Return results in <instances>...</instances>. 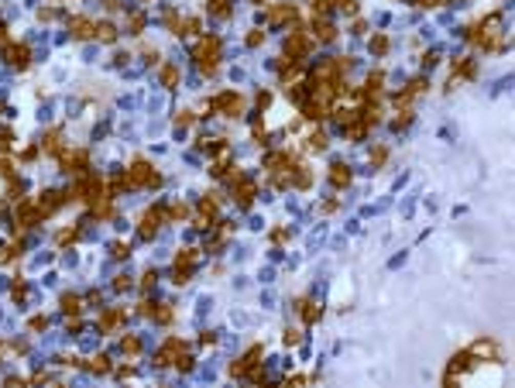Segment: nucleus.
Masks as SVG:
<instances>
[{"label": "nucleus", "mask_w": 515, "mask_h": 388, "mask_svg": "<svg viewBox=\"0 0 515 388\" xmlns=\"http://www.w3.org/2000/svg\"><path fill=\"white\" fill-rule=\"evenodd\" d=\"M72 34H76V38H90V34H93V21L76 17V21H72Z\"/></svg>", "instance_id": "ddd939ff"}, {"label": "nucleus", "mask_w": 515, "mask_h": 388, "mask_svg": "<svg viewBox=\"0 0 515 388\" xmlns=\"http://www.w3.org/2000/svg\"><path fill=\"white\" fill-rule=\"evenodd\" d=\"M72 237H76V230H62V234H58V244H69Z\"/></svg>", "instance_id": "bb28decb"}, {"label": "nucleus", "mask_w": 515, "mask_h": 388, "mask_svg": "<svg viewBox=\"0 0 515 388\" xmlns=\"http://www.w3.org/2000/svg\"><path fill=\"white\" fill-rule=\"evenodd\" d=\"M155 227H158V210H148V213L141 217V230H137V234L148 240V237H155Z\"/></svg>", "instance_id": "423d86ee"}, {"label": "nucleus", "mask_w": 515, "mask_h": 388, "mask_svg": "<svg viewBox=\"0 0 515 388\" xmlns=\"http://www.w3.org/2000/svg\"><path fill=\"white\" fill-rule=\"evenodd\" d=\"M296 186H299V189H306V186H313V175H309V172H299V175H296Z\"/></svg>", "instance_id": "4be33fe9"}, {"label": "nucleus", "mask_w": 515, "mask_h": 388, "mask_svg": "<svg viewBox=\"0 0 515 388\" xmlns=\"http://www.w3.org/2000/svg\"><path fill=\"white\" fill-rule=\"evenodd\" d=\"M114 258H127V244H114Z\"/></svg>", "instance_id": "c85d7f7f"}, {"label": "nucleus", "mask_w": 515, "mask_h": 388, "mask_svg": "<svg viewBox=\"0 0 515 388\" xmlns=\"http://www.w3.org/2000/svg\"><path fill=\"white\" fill-rule=\"evenodd\" d=\"M161 83L172 90V86L179 83V69H175V66H165V69H161Z\"/></svg>", "instance_id": "2eb2a0df"}, {"label": "nucleus", "mask_w": 515, "mask_h": 388, "mask_svg": "<svg viewBox=\"0 0 515 388\" xmlns=\"http://www.w3.org/2000/svg\"><path fill=\"white\" fill-rule=\"evenodd\" d=\"M371 48H375V52H385V48H388V42H385V38H375V42H371Z\"/></svg>", "instance_id": "cd10ccee"}, {"label": "nucleus", "mask_w": 515, "mask_h": 388, "mask_svg": "<svg viewBox=\"0 0 515 388\" xmlns=\"http://www.w3.org/2000/svg\"><path fill=\"white\" fill-rule=\"evenodd\" d=\"M96 38H100V42H114V38H117L114 24H100V28H96Z\"/></svg>", "instance_id": "dca6fc26"}, {"label": "nucleus", "mask_w": 515, "mask_h": 388, "mask_svg": "<svg viewBox=\"0 0 515 388\" xmlns=\"http://www.w3.org/2000/svg\"><path fill=\"white\" fill-rule=\"evenodd\" d=\"M261 42H264V34H261V31H251V34H248V45H251V48H258Z\"/></svg>", "instance_id": "b1692460"}, {"label": "nucleus", "mask_w": 515, "mask_h": 388, "mask_svg": "<svg viewBox=\"0 0 515 388\" xmlns=\"http://www.w3.org/2000/svg\"><path fill=\"white\" fill-rule=\"evenodd\" d=\"M155 320H158V323H169V320H172V309H169V306H161L158 313H155Z\"/></svg>", "instance_id": "393cba45"}, {"label": "nucleus", "mask_w": 515, "mask_h": 388, "mask_svg": "<svg viewBox=\"0 0 515 388\" xmlns=\"http://www.w3.org/2000/svg\"><path fill=\"white\" fill-rule=\"evenodd\" d=\"M182 357H186V343H182V340H175V337H172V340H165V343H161V351H158V364H179Z\"/></svg>", "instance_id": "7ed1b4c3"}, {"label": "nucleus", "mask_w": 515, "mask_h": 388, "mask_svg": "<svg viewBox=\"0 0 515 388\" xmlns=\"http://www.w3.org/2000/svg\"><path fill=\"white\" fill-rule=\"evenodd\" d=\"M4 55H7V62H11V66H24V55H28V48H24L21 42H14V45H7V52H4Z\"/></svg>", "instance_id": "6e6552de"}, {"label": "nucleus", "mask_w": 515, "mask_h": 388, "mask_svg": "<svg viewBox=\"0 0 515 388\" xmlns=\"http://www.w3.org/2000/svg\"><path fill=\"white\" fill-rule=\"evenodd\" d=\"M90 371L103 375V371H107V357H93V361H90Z\"/></svg>", "instance_id": "412c9836"}, {"label": "nucleus", "mask_w": 515, "mask_h": 388, "mask_svg": "<svg viewBox=\"0 0 515 388\" xmlns=\"http://www.w3.org/2000/svg\"><path fill=\"white\" fill-rule=\"evenodd\" d=\"M296 7L292 4H278V7H272V24H285V21H292L296 17Z\"/></svg>", "instance_id": "0eeeda50"}, {"label": "nucleus", "mask_w": 515, "mask_h": 388, "mask_svg": "<svg viewBox=\"0 0 515 388\" xmlns=\"http://www.w3.org/2000/svg\"><path fill=\"white\" fill-rule=\"evenodd\" d=\"M210 11H213V14H220V17H227V14H230V7H227V0H210Z\"/></svg>", "instance_id": "a211bd4d"}, {"label": "nucleus", "mask_w": 515, "mask_h": 388, "mask_svg": "<svg viewBox=\"0 0 515 388\" xmlns=\"http://www.w3.org/2000/svg\"><path fill=\"white\" fill-rule=\"evenodd\" d=\"M124 351H127V354H134V351H141V343H137L134 337H124Z\"/></svg>", "instance_id": "5701e85b"}, {"label": "nucleus", "mask_w": 515, "mask_h": 388, "mask_svg": "<svg viewBox=\"0 0 515 388\" xmlns=\"http://www.w3.org/2000/svg\"><path fill=\"white\" fill-rule=\"evenodd\" d=\"M189 264H196V251H182V254H175V272H186Z\"/></svg>", "instance_id": "4468645a"}, {"label": "nucleus", "mask_w": 515, "mask_h": 388, "mask_svg": "<svg viewBox=\"0 0 515 388\" xmlns=\"http://www.w3.org/2000/svg\"><path fill=\"white\" fill-rule=\"evenodd\" d=\"M117 323H120V313H103L100 326H103V330H110V326H117Z\"/></svg>", "instance_id": "6ab92c4d"}, {"label": "nucleus", "mask_w": 515, "mask_h": 388, "mask_svg": "<svg viewBox=\"0 0 515 388\" xmlns=\"http://www.w3.org/2000/svg\"><path fill=\"white\" fill-rule=\"evenodd\" d=\"M189 120H193L189 110H179V114H175V124H189Z\"/></svg>", "instance_id": "a878e982"}, {"label": "nucleus", "mask_w": 515, "mask_h": 388, "mask_svg": "<svg viewBox=\"0 0 515 388\" xmlns=\"http://www.w3.org/2000/svg\"><path fill=\"white\" fill-rule=\"evenodd\" d=\"M124 182H127V189H134V186H155V182H158V175L151 172L148 161H134V165L127 169Z\"/></svg>", "instance_id": "f03ea898"}, {"label": "nucleus", "mask_w": 515, "mask_h": 388, "mask_svg": "<svg viewBox=\"0 0 515 388\" xmlns=\"http://www.w3.org/2000/svg\"><path fill=\"white\" fill-rule=\"evenodd\" d=\"M62 165H66V169H79V165H86V151H66V155H62Z\"/></svg>", "instance_id": "9d476101"}, {"label": "nucleus", "mask_w": 515, "mask_h": 388, "mask_svg": "<svg viewBox=\"0 0 515 388\" xmlns=\"http://www.w3.org/2000/svg\"><path fill=\"white\" fill-rule=\"evenodd\" d=\"M213 107L223 110L227 117H237L240 110H244V96H240V93H220L217 100H213Z\"/></svg>", "instance_id": "20e7f679"}, {"label": "nucleus", "mask_w": 515, "mask_h": 388, "mask_svg": "<svg viewBox=\"0 0 515 388\" xmlns=\"http://www.w3.org/2000/svg\"><path fill=\"white\" fill-rule=\"evenodd\" d=\"M309 48H313V38L309 34H289V45H285V55H306Z\"/></svg>", "instance_id": "39448f33"}, {"label": "nucleus", "mask_w": 515, "mask_h": 388, "mask_svg": "<svg viewBox=\"0 0 515 388\" xmlns=\"http://www.w3.org/2000/svg\"><path fill=\"white\" fill-rule=\"evenodd\" d=\"M251 199H254V182H240V179H237V203L240 206H251Z\"/></svg>", "instance_id": "1a4fd4ad"}, {"label": "nucleus", "mask_w": 515, "mask_h": 388, "mask_svg": "<svg viewBox=\"0 0 515 388\" xmlns=\"http://www.w3.org/2000/svg\"><path fill=\"white\" fill-rule=\"evenodd\" d=\"M62 309H66V313H76V309H79V296H62Z\"/></svg>", "instance_id": "aec40b11"}, {"label": "nucleus", "mask_w": 515, "mask_h": 388, "mask_svg": "<svg viewBox=\"0 0 515 388\" xmlns=\"http://www.w3.org/2000/svg\"><path fill=\"white\" fill-rule=\"evenodd\" d=\"M330 182H333V186H347V182H351V172H347V165H333V169H330Z\"/></svg>", "instance_id": "9b49d317"}, {"label": "nucleus", "mask_w": 515, "mask_h": 388, "mask_svg": "<svg viewBox=\"0 0 515 388\" xmlns=\"http://www.w3.org/2000/svg\"><path fill=\"white\" fill-rule=\"evenodd\" d=\"M313 31H316V38H323V42H326V38H333V34H337V28H333L326 17H320V21L313 24Z\"/></svg>", "instance_id": "f8f14e48"}, {"label": "nucleus", "mask_w": 515, "mask_h": 388, "mask_svg": "<svg viewBox=\"0 0 515 388\" xmlns=\"http://www.w3.org/2000/svg\"><path fill=\"white\" fill-rule=\"evenodd\" d=\"M131 289V278H117V292H127Z\"/></svg>", "instance_id": "c756f323"}, {"label": "nucleus", "mask_w": 515, "mask_h": 388, "mask_svg": "<svg viewBox=\"0 0 515 388\" xmlns=\"http://www.w3.org/2000/svg\"><path fill=\"white\" fill-rule=\"evenodd\" d=\"M58 148H62V134L55 131V134H48V137H45V151H58Z\"/></svg>", "instance_id": "f3484780"}, {"label": "nucleus", "mask_w": 515, "mask_h": 388, "mask_svg": "<svg viewBox=\"0 0 515 388\" xmlns=\"http://www.w3.org/2000/svg\"><path fill=\"white\" fill-rule=\"evenodd\" d=\"M217 48H220L217 34H206V38L196 42V58H199V69H203V72H213V55H217Z\"/></svg>", "instance_id": "f257e3e1"}, {"label": "nucleus", "mask_w": 515, "mask_h": 388, "mask_svg": "<svg viewBox=\"0 0 515 388\" xmlns=\"http://www.w3.org/2000/svg\"><path fill=\"white\" fill-rule=\"evenodd\" d=\"M423 7H436V4H443V0H419Z\"/></svg>", "instance_id": "7c9ffc66"}]
</instances>
